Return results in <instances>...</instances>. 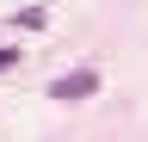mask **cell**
I'll return each mask as SVG.
<instances>
[{"instance_id": "cell-1", "label": "cell", "mask_w": 148, "mask_h": 142, "mask_svg": "<svg viewBox=\"0 0 148 142\" xmlns=\"http://www.w3.org/2000/svg\"><path fill=\"white\" fill-rule=\"evenodd\" d=\"M99 93V68H74V74L49 80V99H92Z\"/></svg>"}, {"instance_id": "cell-2", "label": "cell", "mask_w": 148, "mask_h": 142, "mask_svg": "<svg viewBox=\"0 0 148 142\" xmlns=\"http://www.w3.org/2000/svg\"><path fill=\"white\" fill-rule=\"evenodd\" d=\"M18 25H25V31H43V25H49V12H43V6H25V12H18Z\"/></svg>"}, {"instance_id": "cell-3", "label": "cell", "mask_w": 148, "mask_h": 142, "mask_svg": "<svg viewBox=\"0 0 148 142\" xmlns=\"http://www.w3.org/2000/svg\"><path fill=\"white\" fill-rule=\"evenodd\" d=\"M6 68H18V49H0V74H6Z\"/></svg>"}]
</instances>
